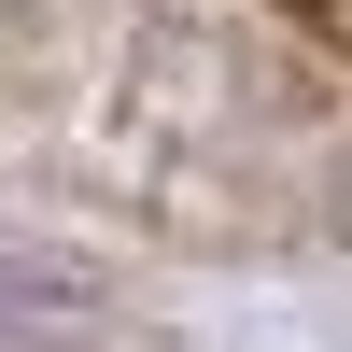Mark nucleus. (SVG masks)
<instances>
[{"instance_id": "1", "label": "nucleus", "mask_w": 352, "mask_h": 352, "mask_svg": "<svg viewBox=\"0 0 352 352\" xmlns=\"http://www.w3.org/2000/svg\"><path fill=\"white\" fill-rule=\"evenodd\" d=\"M85 310V282L71 268H28V254H0V324H71Z\"/></svg>"}]
</instances>
